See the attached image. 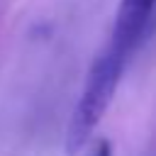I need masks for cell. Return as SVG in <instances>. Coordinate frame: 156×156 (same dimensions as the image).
Instances as JSON below:
<instances>
[{
	"mask_svg": "<svg viewBox=\"0 0 156 156\" xmlns=\"http://www.w3.org/2000/svg\"><path fill=\"white\" fill-rule=\"evenodd\" d=\"M127 61H129V54L107 44L90 63L83 90L71 110L68 127H66L63 149L68 156H78L88 146V141L93 139L100 119L105 117V112L115 98V90L119 85V78L124 73Z\"/></svg>",
	"mask_w": 156,
	"mask_h": 156,
	"instance_id": "obj_1",
	"label": "cell"
},
{
	"mask_svg": "<svg viewBox=\"0 0 156 156\" xmlns=\"http://www.w3.org/2000/svg\"><path fill=\"white\" fill-rule=\"evenodd\" d=\"M154 7H156V0H119L107 44H112L119 51L132 56V51L136 49L139 39L146 32V24L154 15Z\"/></svg>",
	"mask_w": 156,
	"mask_h": 156,
	"instance_id": "obj_2",
	"label": "cell"
},
{
	"mask_svg": "<svg viewBox=\"0 0 156 156\" xmlns=\"http://www.w3.org/2000/svg\"><path fill=\"white\" fill-rule=\"evenodd\" d=\"M85 156H112V144H110V139H95V141L90 144V149H88Z\"/></svg>",
	"mask_w": 156,
	"mask_h": 156,
	"instance_id": "obj_3",
	"label": "cell"
}]
</instances>
